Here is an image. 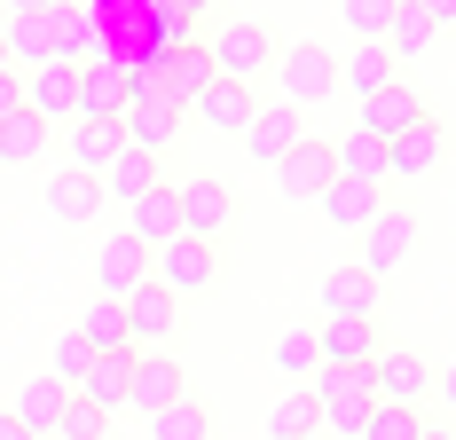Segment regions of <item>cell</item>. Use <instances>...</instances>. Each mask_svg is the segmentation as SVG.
Returning a JSON list of instances; mask_svg holds the SVG:
<instances>
[{"label":"cell","instance_id":"28","mask_svg":"<svg viewBox=\"0 0 456 440\" xmlns=\"http://www.w3.org/2000/svg\"><path fill=\"white\" fill-rule=\"evenodd\" d=\"M322 433V409H315V386H291V394L268 409V440H315Z\"/></svg>","mask_w":456,"mask_h":440},{"label":"cell","instance_id":"44","mask_svg":"<svg viewBox=\"0 0 456 440\" xmlns=\"http://www.w3.org/2000/svg\"><path fill=\"white\" fill-rule=\"evenodd\" d=\"M40 8H55V0H8V16H40Z\"/></svg>","mask_w":456,"mask_h":440},{"label":"cell","instance_id":"14","mask_svg":"<svg viewBox=\"0 0 456 440\" xmlns=\"http://www.w3.org/2000/svg\"><path fill=\"white\" fill-rule=\"evenodd\" d=\"M134 283H150V244H134V236L118 228V236H102V252H94V291H102V299H126Z\"/></svg>","mask_w":456,"mask_h":440},{"label":"cell","instance_id":"23","mask_svg":"<svg viewBox=\"0 0 456 440\" xmlns=\"http://www.w3.org/2000/svg\"><path fill=\"white\" fill-rule=\"evenodd\" d=\"M63 409H71V386H63V378H24V386H16V409H8V417H24V425H32L40 440H55Z\"/></svg>","mask_w":456,"mask_h":440},{"label":"cell","instance_id":"16","mask_svg":"<svg viewBox=\"0 0 456 440\" xmlns=\"http://www.w3.org/2000/svg\"><path fill=\"white\" fill-rule=\"evenodd\" d=\"M441 158H449V142H441L433 110H425L410 134H394V142H386V181H425L433 166H441Z\"/></svg>","mask_w":456,"mask_h":440},{"label":"cell","instance_id":"41","mask_svg":"<svg viewBox=\"0 0 456 440\" xmlns=\"http://www.w3.org/2000/svg\"><path fill=\"white\" fill-rule=\"evenodd\" d=\"M0 440H40V433H32L24 417H8V409H0Z\"/></svg>","mask_w":456,"mask_h":440},{"label":"cell","instance_id":"26","mask_svg":"<svg viewBox=\"0 0 456 440\" xmlns=\"http://www.w3.org/2000/svg\"><path fill=\"white\" fill-rule=\"evenodd\" d=\"M47 213L63 220V228L94 220V213H102V181H94V174H79V166H63V174L47 181Z\"/></svg>","mask_w":456,"mask_h":440},{"label":"cell","instance_id":"47","mask_svg":"<svg viewBox=\"0 0 456 440\" xmlns=\"http://www.w3.org/2000/svg\"><path fill=\"white\" fill-rule=\"evenodd\" d=\"M0 71H8V40H0Z\"/></svg>","mask_w":456,"mask_h":440},{"label":"cell","instance_id":"24","mask_svg":"<svg viewBox=\"0 0 456 440\" xmlns=\"http://www.w3.org/2000/svg\"><path fill=\"white\" fill-rule=\"evenodd\" d=\"M315 205H322V220H330V228H370L386 197H378V181H346V174H338V181L315 197Z\"/></svg>","mask_w":456,"mask_h":440},{"label":"cell","instance_id":"1","mask_svg":"<svg viewBox=\"0 0 456 440\" xmlns=\"http://www.w3.org/2000/svg\"><path fill=\"white\" fill-rule=\"evenodd\" d=\"M315 409H322V433H346V440H362V425H370V409H378V386H370V362L362 370H330L322 362L315 378Z\"/></svg>","mask_w":456,"mask_h":440},{"label":"cell","instance_id":"5","mask_svg":"<svg viewBox=\"0 0 456 440\" xmlns=\"http://www.w3.org/2000/svg\"><path fill=\"white\" fill-rule=\"evenodd\" d=\"M118 307H126V338H134V354L174 346V330H182V299H174L166 283H134Z\"/></svg>","mask_w":456,"mask_h":440},{"label":"cell","instance_id":"7","mask_svg":"<svg viewBox=\"0 0 456 440\" xmlns=\"http://www.w3.org/2000/svg\"><path fill=\"white\" fill-rule=\"evenodd\" d=\"M370 386H378V401H402V409H425L433 401V362L410 346H378V362H370Z\"/></svg>","mask_w":456,"mask_h":440},{"label":"cell","instance_id":"29","mask_svg":"<svg viewBox=\"0 0 456 440\" xmlns=\"http://www.w3.org/2000/svg\"><path fill=\"white\" fill-rule=\"evenodd\" d=\"M386 79H402V63L386 55V40H362L346 63H338V87H354V94H378Z\"/></svg>","mask_w":456,"mask_h":440},{"label":"cell","instance_id":"31","mask_svg":"<svg viewBox=\"0 0 456 440\" xmlns=\"http://www.w3.org/2000/svg\"><path fill=\"white\" fill-rule=\"evenodd\" d=\"M79 338H87L94 354H134V338H126V307L102 299V291H94V307L79 314Z\"/></svg>","mask_w":456,"mask_h":440},{"label":"cell","instance_id":"20","mask_svg":"<svg viewBox=\"0 0 456 440\" xmlns=\"http://www.w3.org/2000/svg\"><path fill=\"white\" fill-rule=\"evenodd\" d=\"M126 150V126L118 118H71V134H63V158L79 166V174H94L102 181V166Z\"/></svg>","mask_w":456,"mask_h":440},{"label":"cell","instance_id":"9","mask_svg":"<svg viewBox=\"0 0 456 440\" xmlns=\"http://www.w3.org/2000/svg\"><path fill=\"white\" fill-rule=\"evenodd\" d=\"M182 102L174 94H134L126 110H118V126H126V150H150V158H166L174 150V134H182Z\"/></svg>","mask_w":456,"mask_h":440},{"label":"cell","instance_id":"10","mask_svg":"<svg viewBox=\"0 0 456 440\" xmlns=\"http://www.w3.org/2000/svg\"><path fill=\"white\" fill-rule=\"evenodd\" d=\"M315 346L330 370H362V362H378V314H322L315 322Z\"/></svg>","mask_w":456,"mask_h":440},{"label":"cell","instance_id":"32","mask_svg":"<svg viewBox=\"0 0 456 440\" xmlns=\"http://www.w3.org/2000/svg\"><path fill=\"white\" fill-rule=\"evenodd\" d=\"M433 32H441V24H433L417 0H394V24H386V55H394V63H410V55H425V40H433Z\"/></svg>","mask_w":456,"mask_h":440},{"label":"cell","instance_id":"11","mask_svg":"<svg viewBox=\"0 0 456 440\" xmlns=\"http://www.w3.org/2000/svg\"><path fill=\"white\" fill-rule=\"evenodd\" d=\"M182 394H189V370L174 362V346H158V354H134V378H126V409L158 417L166 401H182Z\"/></svg>","mask_w":456,"mask_h":440},{"label":"cell","instance_id":"8","mask_svg":"<svg viewBox=\"0 0 456 440\" xmlns=\"http://www.w3.org/2000/svg\"><path fill=\"white\" fill-rule=\"evenodd\" d=\"M174 197H182V236H205V244L228 236V220H236V189H228V181L197 174V181H182Z\"/></svg>","mask_w":456,"mask_h":440},{"label":"cell","instance_id":"45","mask_svg":"<svg viewBox=\"0 0 456 440\" xmlns=\"http://www.w3.org/2000/svg\"><path fill=\"white\" fill-rule=\"evenodd\" d=\"M166 8H182L189 24H197V16H205V8H213V0H166Z\"/></svg>","mask_w":456,"mask_h":440},{"label":"cell","instance_id":"3","mask_svg":"<svg viewBox=\"0 0 456 440\" xmlns=\"http://www.w3.org/2000/svg\"><path fill=\"white\" fill-rule=\"evenodd\" d=\"M150 283H166L174 299L213 291V283H221V244H205V236H174V244H158V252H150Z\"/></svg>","mask_w":456,"mask_h":440},{"label":"cell","instance_id":"18","mask_svg":"<svg viewBox=\"0 0 456 440\" xmlns=\"http://www.w3.org/2000/svg\"><path fill=\"white\" fill-rule=\"evenodd\" d=\"M417 118H425V102H417V87H410V79H386L378 94H362V118H354V126H370L378 142H394V134H410Z\"/></svg>","mask_w":456,"mask_h":440},{"label":"cell","instance_id":"25","mask_svg":"<svg viewBox=\"0 0 456 440\" xmlns=\"http://www.w3.org/2000/svg\"><path fill=\"white\" fill-rule=\"evenodd\" d=\"M322 314H378V275H370V267H330V275H322Z\"/></svg>","mask_w":456,"mask_h":440},{"label":"cell","instance_id":"35","mask_svg":"<svg viewBox=\"0 0 456 440\" xmlns=\"http://www.w3.org/2000/svg\"><path fill=\"white\" fill-rule=\"evenodd\" d=\"M362 440H425V409H402V401H378L370 409Z\"/></svg>","mask_w":456,"mask_h":440},{"label":"cell","instance_id":"34","mask_svg":"<svg viewBox=\"0 0 456 440\" xmlns=\"http://www.w3.org/2000/svg\"><path fill=\"white\" fill-rule=\"evenodd\" d=\"M47 118H32V110H16V118H0V166H32L47 150Z\"/></svg>","mask_w":456,"mask_h":440},{"label":"cell","instance_id":"27","mask_svg":"<svg viewBox=\"0 0 456 440\" xmlns=\"http://www.w3.org/2000/svg\"><path fill=\"white\" fill-rule=\"evenodd\" d=\"M158 158H150V150H118V158H110V166H102V197H118V205H134L142 189H158Z\"/></svg>","mask_w":456,"mask_h":440},{"label":"cell","instance_id":"46","mask_svg":"<svg viewBox=\"0 0 456 440\" xmlns=\"http://www.w3.org/2000/svg\"><path fill=\"white\" fill-rule=\"evenodd\" d=\"M425 440H449V433H441V425H425Z\"/></svg>","mask_w":456,"mask_h":440},{"label":"cell","instance_id":"13","mask_svg":"<svg viewBox=\"0 0 456 440\" xmlns=\"http://www.w3.org/2000/svg\"><path fill=\"white\" fill-rule=\"evenodd\" d=\"M24 110L47 118V126L79 118V63H40V71H24Z\"/></svg>","mask_w":456,"mask_h":440},{"label":"cell","instance_id":"37","mask_svg":"<svg viewBox=\"0 0 456 440\" xmlns=\"http://www.w3.org/2000/svg\"><path fill=\"white\" fill-rule=\"evenodd\" d=\"M338 16H346V32H354V40H386L394 0H338Z\"/></svg>","mask_w":456,"mask_h":440},{"label":"cell","instance_id":"33","mask_svg":"<svg viewBox=\"0 0 456 440\" xmlns=\"http://www.w3.org/2000/svg\"><path fill=\"white\" fill-rule=\"evenodd\" d=\"M150 440H213V409L205 401H166L158 417H150Z\"/></svg>","mask_w":456,"mask_h":440},{"label":"cell","instance_id":"22","mask_svg":"<svg viewBox=\"0 0 456 440\" xmlns=\"http://www.w3.org/2000/svg\"><path fill=\"white\" fill-rule=\"evenodd\" d=\"M126 378H134V354H94L87 370H79V386H71V394L94 401L102 417H118V409H126Z\"/></svg>","mask_w":456,"mask_h":440},{"label":"cell","instance_id":"39","mask_svg":"<svg viewBox=\"0 0 456 440\" xmlns=\"http://www.w3.org/2000/svg\"><path fill=\"white\" fill-rule=\"evenodd\" d=\"M87 362H94V346L79 338V330H63V338H55V362H47V378H63V386H79V370H87Z\"/></svg>","mask_w":456,"mask_h":440},{"label":"cell","instance_id":"40","mask_svg":"<svg viewBox=\"0 0 456 440\" xmlns=\"http://www.w3.org/2000/svg\"><path fill=\"white\" fill-rule=\"evenodd\" d=\"M24 110V71H0V118H16Z\"/></svg>","mask_w":456,"mask_h":440},{"label":"cell","instance_id":"6","mask_svg":"<svg viewBox=\"0 0 456 440\" xmlns=\"http://www.w3.org/2000/svg\"><path fill=\"white\" fill-rule=\"evenodd\" d=\"M410 252H417V213H410V205H378V220L362 228V252H354V267H370V275L386 283V275L410 260Z\"/></svg>","mask_w":456,"mask_h":440},{"label":"cell","instance_id":"12","mask_svg":"<svg viewBox=\"0 0 456 440\" xmlns=\"http://www.w3.org/2000/svg\"><path fill=\"white\" fill-rule=\"evenodd\" d=\"M330 181H338V158H330V142H322V134L291 142V150L275 158V189H283V197H322Z\"/></svg>","mask_w":456,"mask_h":440},{"label":"cell","instance_id":"17","mask_svg":"<svg viewBox=\"0 0 456 440\" xmlns=\"http://www.w3.org/2000/svg\"><path fill=\"white\" fill-rule=\"evenodd\" d=\"M291 142H307V110H291V102H260L252 126H244V150H252L260 166H275Z\"/></svg>","mask_w":456,"mask_h":440},{"label":"cell","instance_id":"19","mask_svg":"<svg viewBox=\"0 0 456 440\" xmlns=\"http://www.w3.org/2000/svg\"><path fill=\"white\" fill-rule=\"evenodd\" d=\"M126 236L150 244V252H158V244H174V236H182V197H174L166 181H158V189H142L134 205H126Z\"/></svg>","mask_w":456,"mask_h":440},{"label":"cell","instance_id":"36","mask_svg":"<svg viewBox=\"0 0 456 440\" xmlns=\"http://www.w3.org/2000/svg\"><path fill=\"white\" fill-rule=\"evenodd\" d=\"M275 370H283V378H315V370H322L315 330H283V338H275Z\"/></svg>","mask_w":456,"mask_h":440},{"label":"cell","instance_id":"21","mask_svg":"<svg viewBox=\"0 0 456 440\" xmlns=\"http://www.w3.org/2000/svg\"><path fill=\"white\" fill-rule=\"evenodd\" d=\"M252 110H260L252 87H244V79H221V71H213V87L189 102V118H205V126H221V134H244V126H252Z\"/></svg>","mask_w":456,"mask_h":440},{"label":"cell","instance_id":"38","mask_svg":"<svg viewBox=\"0 0 456 440\" xmlns=\"http://www.w3.org/2000/svg\"><path fill=\"white\" fill-rule=\"evenodd\" d=\"M55 440H110V417L94 409V401L71 394V409H63V425H55Z\"/></svg>","mask_w":456,"mask_h":440},{"label":"cell","instance_id":"43","mask_svg":"<svg viewBox=\"0 0 456 440\" xmlns=\"http://www.w3.org/2000/svg\"><path fill=\"white\" fill-rule=\"evenodd\" d=\"M417 8H425L433 24H456V0H417Z\"/></svg>","mask_w":456,"mask_h":440},{"label":"cell","instance_id":"2","mask_svg":"<svg viewBox=\"0 0 456 440\" xmlns=\"http://www.w3.org/2000/svg\"><path fill=\"white\" fill-rule=\"evenodd\" d=\"M322 94H338V55L322 40H299V47H275V102L307 110Z\"/></svg>","mask_w":456,"mask_h":440},{"label":"cell","instance_id":"42","mask_svg":"<svg viewBox=\"0 0 456 440\" xmlns=\"http://www.w3.org/2000/svg\"><path fill=\"white\" fill-rule=\"evenodd\" d=\"M433 394H441V401L456 409V362H449V370H433Z\"/></svg>","mask_w":456,"mask_h":440},{"label":"cell","instance_id":"4","mask_svg":"<svg viewBox=\"0 0 456 440\" xmlns=\"http://www.w3.org/2000/svg\"><path fill=\"white\" fill-rule=\"evenodd\" d=\"M205 47H213V71H221V79H244V87L275 71V32H268V24H252V16L221 24Z\"/></svg>","mask_w":456,"mask_h":440},{"label":"cell","instance_id":"30","mask_svg":"<svg viewBox=\"0 0 456 440\" xmlns=\"http://www.w3.org/2000/svg\"><path fill=\"white\" fill-rule=\"evenodd\" d=\"M330 158H338V174H346V181H386V142H378L370 126L338 134V142H330Z\"/></svg>","mask_w":456,"mask_h":440},{"label":"cell","instance_id":"15","mask_svg":"<svg viewBox=\"0 0 456 440\" xmlns=\"http://www.w3.org/2000/svg\"><path fill=\"white\" fill-rule=\"evenodd\" d=\"M126 102H134V79H126V63L79 55V118H118Z\"/></svg>","mask_w":456,"mask_h":440}]
</instances>
